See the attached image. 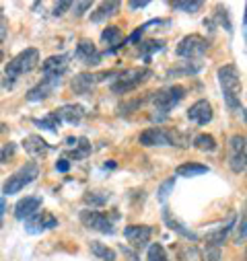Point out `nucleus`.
<instances>
[{"mask_svg":"<svg viewBox=\"0 0 247 261\" xmlns=\"http://www.w3.org/2000/svg\"><path fill=\"white\" fill-rule=\"evenodd\" d=\"M216 79H218V85H220L227 107L231 111L241 109V91H243V87H241V74H239L235 64H225V66H220L218 72H216Z\"/></svg>","mask_w":247,"mask_h":261,"instance_id":"nucleus-1","label":"nucleus"},{"mask_svg":"<svg viewBox=\"0 0 247 261\" xmlns=\"http://www.w3.org/2000/svg\"><path fill=\"white\" fill-rule=\"evenodd\" d=\"M153 76L151 68H128L115 74V81L109 85V91L113 95H128L130 91H136L140 85H144Z\"/></svg>","mask_w":247,"mask_h":261,"instance_id":"nucleus-2","label":"nucleus"},{"mask_svg":"<svg viewBox=\"0 0 247 261\" xmlns=\"http://www.w3.org/2000/svg\"><path fill=\"white\" fill-rule=\"evenodd\" d=\"M39 64V49L37 47H27L21 54H17L9 64H7V83L11 81V85L15 81H19L23 74L31 72Z\"/></svg>","mask_w":247,"mask_h":261,"instance_id":"nucleus-3","label":"nucleus"},{"mask_svg":"<svg viewBox=\"0 0 247 261\" xmlns=\"http://www.w3.org/2000/svg\"><path fill=\"white\" fill-rule=\"evenodd\" d=\"M138 142L146 148H153V146H185L181 134H177L175 129H165V127H146L144 132H140Z\"/></svg>","mask_w":247,"mask_h":261,"instance_id":"nucleus-4","label":"nucleus"},{"mask_svg":"<svg viewBox=\"0 0 247 261\" xmlns=\"http://www.w3.org/2000/svg\"><path fill=\"white\" fill-rule=\"evenodd\" d=\"M37 177H39V165H37L35 161L25 163L17 173H13V175L5 181L3 193H5V195H15V193L23 191L27 185H31Z\"/></svg>","mask_w":247,"mask_h":261,"instance_id":"nucleus-5","label":"nucleus"},{"mask_svg":"<svg viewBox=\"0 0 247 261\" xmlns=\"http://www.w3.org/2000/svg\"><path fill=\"white\" fill-rule=\"evenodd\" d=\"M227 163L229 169L239 175L247 169V136L245 134H233L227 142Z\"/></svg>","mask_w":247,"mask_h":261,"instance_id":"nucleus-6","label":"nucleus"},{"mask_svg":"<svg viewBox=\"0 0 247 261\" xmlns=\"http://www.w3.org/2000/svg\"><path fill=\"white\" fill-rule=\"evenodd\" d=\"M185 87H181V85H171V87H165V89H159V91H155V93H151V103L155 105V109L157 111H161V113H169L183 97H185Z\"/></svg>","mask_w":247,"mask_h":261,"instance_id":"nucleus-7","label":"nucleus"},{"mask_svg":"<svg viewBox=\"0 0 247 261\" xmlns=\"http://www.w3.org/2000/svg\"><path fill=\"white\" fill-rule=\"evenodd\" d=\"M208 47H210L208 39H204V37L198 35V33H192V35H185V37L177 43L175 54H177L179 58H185V60H194V58H202V56L208 51Z\"/></svg>","mask_w":247,"mask_h":261,"instance_id":"nucleus-8","label":"nucleus"},{"mask_svg":"<svg viewBox=\"0 0 247 261\" xmlns=\"http://www.w3.org/2000/svg\"><path fill=\"white\" fill-rule=\"evenodd\" d=\"M81 222L89 230H97V232H103V234H113L115 232L113 220L105 212H99V210H83L81 212Z\"/></svg>","mask_w":247,"mask_h":261,"instance_id":"nucleus-9","label":"nucleus"},{"mask_svg":"<svg viewBox=\"0 0 247 261\" xmlns=\"http://www.w3.org/2000/svg\"><path fill=\"white\" fill-rule=\"evenodd\" d=\"M153 234H155V228L151 224H128L124 228V237H126V241L130 243V247L134 251L149 247Z\"/></svg>","mask_w":247,"mask_h":261,"instance_id":"nucleus-10","label":"nucleus"},{"mask_svg":"<svg viewBox=\"0 0 247 261\" xmlns=\"http://www.w3.org/2000/svg\"><path fill=\"white\" fill-rule=\"evenodd\" d=\"M75 58L81 64H85V66H97V64H101L103 54L97 49V45L91 39H81L75 49Z\"/></svg>","mask_w":247,"mask_h":261,"instance_id":"nucleus-11","label":"nucleus"},{"mask_svg":"<svg viewBox=\"0 0 247 261\" xmlns=\"http://www.w3.org/2000/svg\"><path fill=\"white\" fill-rule=\"evenodd\" d=\"M188 119L196 125H208L214 119V109H212L210 101L198 99L196 103H192L188 109Z\"/></svg>","mask_w":247,"mask_h":261,"instance_id":"nucleus-12","label":"nucleus"},{"mask_svg":"<svg viewBox=\"0 0 247 261\" xmlns=\"http://www.w3.org/2000/svg\"><path fill=\"white\" fill-rule=\"evenodd\" d=\"M163 222L167 224V228L169 230H173L175 234H179L181 239H185V241H190V243H198V234L190 228V226H185L175 214H171V210L167 208V206H163Z\"/></svg>","mask_w":247,"mask_h":261,"instance_id":"nucleus-13","label":"nucleus"},{"mask_svg":"<svg viewBox=\"0 0 247 261\" xmlns=\"http://www.w3.org/2000/svg\"><path fill=\"white\" fill-rule=\"evenodd\" d=\"M68 64H70V56H66V54L50 56V58L41 64V72H43V76H47V79H62V74L68 70Z\"/></svg>","mask_w":247,"mask_h":261,"instance_id":"nucleus-14","label":"nucleus"},{"mask_svg":"<svg viewBox=\"0 0 247 261\" xmlns=\"http://www.w3.org/2000/svg\"><path fill=\"white\" fill-rule=\"evenodd\" d=\"M54 226H58V218L54 214H47V212H37L35 216H31L29 220H25V228L31 234H39V232L50 230Z\"/></svg>","mask_w":247,"mask_h":261,"instance_id":"nucleus-15","label":"nucleus"},{"mask_svg":"<svg viewBox=\"0 0 247 261\" xmlns=\"http://www.w3.org/2000/svg\"><path fill=\"white\" fill-rule=\"evenodd\" d=\"M41 208V198L39 195H27V198H21L15 206V218L17 220H29L31 216H35Z\"/></svg>","mask_w":247,"mask_h":261,"instance_id":"nucleus-16","label":"nucleus"},{"mask_svg":"<svg viewBox=\"0 0 247 261\" xmlns=\"http://www.w3.org/2000/svg\"><path fill=\"white\" fill-rule=\"evenodd\" d=\"M60 81H62V79H47V76H43L41 83H37L33 89L27 91V101L35 103V101L47 99V97L52 95V91H54L56 87H60Z\"/></svg>","mask_w":247,"mask_h":261,"instance_id":"nucleus-17","label":"nucleus"},{"mask_svg":"<svg viewBox=\"0 0 247 261\" xmlns=\"http://www.w3.org/2000/svg\"><path fill=\"white\" fill-rule=\"evenodd\" d=\"M235 222H237V216L233 214V216L229 218V222H227V224H223V226H218V228H214V230L206 232V234H204L206 247H218V249H220V247H223V243H225V239H227V234L233 230Z\"/></svg>","mask_w":247,"mask_h":261,"instance_id":"nucleus-18","label":"nucleus"},{"mask_svg":"<svg viewBox=\"0 0 247 261\" xmlns=\"http://www.w3.org/2000/svg\"><path fill=\"white\" fill-rule=\"evenodd\" d=\"M97 85V74H91V72H81L72 79L70 87L77 95H89Z\"/></svg>","mask_w":247,"mask_h":261,"instance_id":"nucleus-19","label":"nucleus"},{"mask_svg":"<svg viewBox=\"0 0 247 261\" xmlns=\"http://www.w3.org/2000/svg\"><path fill=\"white\" fill-rule=\"evenodd\" d=\"M23 148H25V152H27L29 156H33V159H39V156L47 154V150H50V144H47V142H45L41 136L33 134V136H27V138L23 140Z\"/></svg>","mask_w":247,"mask_h":261,"instance_id":"nucleus-20","label":"nucleus"},{"mask_svg":"<svg viewBox=\"0 0 247 261\" xmlns=\"http://www.w3.org/2000/svg\"><path fill=\"white\" fill-rule=\"evenodd\" d=\"M58 115H60L62 121L77 125V123H81V119H83V115H85V109H83L81 105L68 103V105H62V107L58 109Z\"/></svg>","mask_w":247,"mask_h":261,"instance_id":"nucleus-21","label":"nucleus"},{"mask_svg":"<svg viewBox=\"0 0 247 261\" xmlns=\"http://www.w3.org/2000/svg\"><path fill=\"white\" fill-rule=\"evenodd\" d=\"M119 39H121V29H119L117 25H109V27L103 29V33H101V41L107 43V45H113L111 49H107V54L115 51L117 47H124V41H119Z\"/></svg>","mask_w":247,"mask_h":261,"instance_id":"nucleus-22","label":"nucleus"},{"mask_svg":"<svg viewBox=\"0 0 247 261\" xmlns=\"http://www.w3.org/2000/svg\"><path fill=\"white\" fill-rule=\"evenodd\" d=\"M210 169L206 165H200V163H183L175 169V177H200V175H206Z\"/></svg>","mask_w":247,"mask_h":261,"instance_id":"nucleus-23","label":"nucleus"},{"mask_svg":"<svg viewBox=\"0 0 247 261\" xmlns=\"http://www.w3.org/2000/svg\"><path fill=\"white\" fill-rule=\"evenodd\" d=\"M119 11V3H101L93 13H91V21L93 23H101L109 17H113Z\"/></svg>","mask_w":247,"mask_h":261,"instance_id":"nucleus-24","label":"nucleus"},{"mask_svg":"<svg viewBox=\"0 0 247 261\" xmlns=\"http://www.w3.org/2000/svg\"><path fill=\"white\" fill-rule=\"evenodd\" d=\"M89 249H91V253H93L97 259H101V261H115V259H117V253H115L111 247H107V245H103V243H99V241H91V243H89Z\"/></svg>","mask_w":247,"mask_h":261,"instance_id":"nucleus-25","label":"nucleus"},{"mask_svg":"<svg viewBox=\"0 0 247 261\" xmlns=\"http://www.w3.org/2000/svg\"><path fill=\"white\" fill-rule=\"evenodd\" d=\"M192 144H194V148L200 150V152H214V150L218 148L216 138H214L212 134H198Z\"/></svg>","mask_w":247,"mask_h":261,"instance_id":"nucleus-26","label":"nucleus"},{"mask_svg":"<svg viewBox=\"0 0 247 261\" xmlns=\"http://www.w3.org/2000/svg\"><path fill=\"white\" fill-rule=\"evenodd\" d=\"M83 200H85V204L91 206V208H101L103 204H107L109 193H105V191H87Z\"/></svg>","mask_w":247,"mask_h":261,"instance_id":"nucleus-27","label":"nucleus"},{"mask_svg":"<svg viewBox=\"0 0 247 261\" xmlns=\"http://www.w3.org/2000/svg\"><path fill=\"white\" fill-rule=\"evenodd\" d=\"M177 257L181 261H198L202 259V253L198 251V247L194 243H188V245H181L179 251H177Z\"/></svg>","mask_w":247,"mask_h":261,"instance_id":"nucleus-28","label":"nucleus"},{"mask_svg":"<svg viewBox=\"0 0 247 261\" xmlns=\"http://www.w3.org/2000/svg\"><path fill=\"white\" fill-rule=\"evenodd\" d=\"M62 119L58 115V111H52L50 115H45L43 119H35V125H39L41 129H50V132H58Z\"/></svg>","mask_w":247,"mask_h":261,"instance_id":"nucleus-29","label":"nucleus"},{"mask_svg":"<svg viewBox=\"0 0 247 261\" xmlns=\"http://www.w3.org/2000/svg\"><path fill=\"white\" fill-rule=\"evenodd\" d=\"M146 249H149L146 251V261H169L167 251L161 243H151Z\"/></svg>","mask_w":247,"mask_h":261,"instance_id":"nucleus-30","label":"nucleus"},{"mask_svg":"<svg viewBox=\"0 0 247 261\" xmlns=\"http://www.w3.org/2000/svg\"><path fill=\"white\" fill-rule=\"evenodd\" d=\"M175 179L177 177H169V179H165L161 185H159V189H157V200L165 206V202H167V198L171 195V191H173V187H175Z\"/></svg>","mask_w":247,"mask_h":261,"instance_id":"nucleus-31","label":"nucleus"},{"mask_svg":"<svg viewBox=\"0 0 247 261\" xmlns=\"http://www.w3.org/2000/svg\"><path fill=\"white\" fill-rule=\"evenodd\" d=\"M171 7H173L175 11H179V13L194 15V13H198V11L204 7V3H200V0H192V3H171Z\"/></svg>","mask_w":247,"mask_h":261,"instance_id":"nucleus-32","label":"nucleus"},{"mask_svg":"<svg viewBox=\"0 0 247 261\" xmlns=\"http://www.w3.org/2000/svg\"><path fill=\"white\" fill-rule=\"evenodd\" d=\"M140 45V54L149 60L151 58V54H155V51H161V49H165V41L163 39H151V41H144V43H138Z\"/></svg>","mask_w":247,"mask_h":261,"instance_id":"nucleus-33","label":"nucleus"},{"mask_svg":"<svg viewBox=\"0 0 247 261\" xmlns=\"http://www.w3.org/2000/svg\"><path fill=\"white\" fill-rule=\"evenodd\" d=\"M214 17H216L218 25H220V27H225V31H227V33H233V25H231V21H229V11H227L225 7H216Z\"/></svg>","mask_w":247,"mask_h":261,"instance_id":"nucleus-34","label":"nucleus"},{"mask_svg":"<svg viewBox=\"0 0 247 261\" xmlns=\"http://www.w3.org/2000/svg\"><path fill=\"white\" fill-rule=\"evenodd\" d=\"M245 239H247V208L241 214V220H239V226H237V232H235V243L239 245Z\"/></svg>","mask_w":247,"mask_h":261,"instance_id":"nucleus-35","label":"nucleus"},{"mask_svg":"<svg viewBox=\"0 0 247 261\" xmlns=\"http://www.w3.org/2000/svg\"><path fill=\"white\" fill-rule=\"evenodd\" d=\"M15 152H17V144L15 142H9V144H5L3 146V150H0V163H9L13 156H15Z\"/></svg>","mask_w":247,"mask_h":261,"instance_id":"nucleus-36","label":"nucleus"},{"mask_svg":"<svg viewBox=\"0 0 247 261\" xmlns=\"http://www.w3.org/2000/svg\"><path fill=\"white\" fill-rule=\"evenodd\" d=\"M220 257H223V253L218 247H206V251L202 255L204 261H220Z\"/></svg>","mask_w":247,"mask_h":261,"instance_id":"nucleus-37","label":"nucleus"},{"mask_svg":"<svg viewBox=\"0 0 247 261\" xmlns=\"http://www.w3.org/2000/svg\"><path fill=\"white\" fill-rule=\"evenodd\" d=\"M72 7H75V17H83L87 11H91L93 3H75Z\"/></svg>","mask_w":247,"mask_h":261,"instance_id":"nucleus-38","label":"nucleus"},{"mask_svg":"<svg viewBox=\"0 0 247 261\" xmlns=\"http://www.w3.org/2000/svg\"><path fill=\"white\" fill-rule=\"evenodd\" d=\"M72 9V3H60V5H56L54 7V17H62L66 11H70Z\"/></svg>","mask_w":247,"mask_h":261,"instance_id":"nucleus-39","label":"nucleus"},{"mask_svg":"<svg viewBox=\"0 0 247 261\" xmlns=\"http://www.w3.org/2000/svg\"><path fill=\"white\" fill-rule=\"evenodd\" d=\"M68 169H70V161L68 159H60L56 163V171H60V173H66Z\"/></svg>","mask_w":247,"mask_h":261,"instance_id":"nucleus-40","label":"nucleus"},{"mask_svg":"<svg viewBox=\"0 0 247 261\" xmlns=\"http://www.w3.org/2000/svg\"><path fill=\"white\" fill-rule=\"evenodd\" d=\"M149 5V0H130L128 3V7L132 9V11H136V9H144Z\"/></svg>","mask_w":247,"mask_h":261,"instance_id":"nucleus-41","label":"nucleus"},{"mask_svg":"<svg viewBox=\"0 0 247 261\" xmlns=\"http://www.w3.org/2000/svg\"><path fill=\"white\" fill-rule=\"evenodd\" d=\"M121 251H124V253H126V255H128V257H130V261H140V259H138V255H136V251H134V249H130V247H124V245H121Z\"/></svg>","mask_w":247,"mask_h":261,"instance_id":"nucleus-42","label":"nucleus"},{"mask_svg":"<svg viewBox=\"0 0 247 261\" xmlns=\"http://www.w3.org/2000/svg\"><path fill=\"white\" fill-rule=\"evenodd\" d=\"M7 33V19H5V13L0 11V35Z\"/></svg>","mask_w":247,"mask_h":261,"instance_id":"nucleus-43","label":"nucleus"},{"mask_svg":"<svg viewBox=\"0 0 247 261\" xmlns=\"http://www.w3.org/2000/svg\"><path fill=\"white\" fill-rule=\"evenodd\" d=\"M5 212H7V202L0 198V226H3V218H5Z\"/></svg>","mask_w":247,"mask_h":261,"instance_id":"nucleus-44","label":"nucleus"},{"mask_svg":"<svg viewBox=\"0 0 247 261\" xmlns=\"http://www.w3.org/2000/svg\"><path fill=\"white\" fill-rule=\"evenodd\" d=\"M243 31H245V37H247V5H245V17H243Z\"/></svg>","mask_w":247,"mask_h":261,"instance_id":"nucleus-45","label":"nucleus"},{"mask_svg":"<svg viewBox=\"0 0 247 261\" xmlns=\"http://www.w3.org/2000/svg\"><path fill=\"white\" fill-rule=\"evenodd\" d=\"M5 132V125H0V134H3Z\"/></svg>","mask_w":247,"mask_h":261,"instance_id":"nucleus-46","label":"nucleus"},{"mask_svg":"<svg viewBox=\"0 0 247 261\" xmlns=\"http://www.w3.org/2000/svg\"><path fill=\"white\" fill-rule=\"evenodd\" d=\"M3 58H5V54H3V51H0V62H3Z\"/></svg>","mask_w":247,"mask_h":261,"instance_id":"nucleus-47","label":"nucleus"},{"mask_svg":"<svg viewBox=\"0 0 247 261\" xmlns=\"http://www.w3.org/2000/svg\"><path fill=\"white\" fill-rule=\"evenodd\" d=\"M243 259H245V261H247V249H245V257H243Z\"/></svg>","mask_w":247,"mask_h":261,"instance_id":"nucleus-48","label":"nucleus"},{"mask_svg":"<svg viewBox=\"0 0 247 261\" xmlns=\"http://www.w3.org/2000/svg\"><path fill=\"white\" fill-rule=\"evenodd\" d=\"M245 121H247V111H245Z\"/></svg>","mask_w":247,"mask_h":261,"instance_id":"nucleus-49","label":"nucleus"},{"mask_svg":"<svg viewBox=\"0 0 247 261\" xmlns=\"http://www.w3.org/2000/svg\"><path fill=\"white\" fill-rule=\"evenodd\" d=\"M245 185H247V175H245Z\"/></svg>","mask_w":247,"mask_h":261,"instance_id":"nucleus-50","label":"nucleus"},{"mask_svg":"<svg viewBox=\"0 0 247 261\" xmlns=\"http://www.w3.org/2000/svg\"><path fill=\"white\" fill-rule=\"evenodd\" d=\"M0 43H3V37H0Z\"/></svg>","mask_w":247,"mask_h":261,"instance_id":"nucleus-51","label":"nucleus"}]
</instances>
